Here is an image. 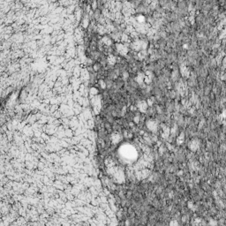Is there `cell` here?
<instances>
[{
	"mask_svg": "<svg viewBox=\"0 0 226 226\" xmlns=\"http://www.w3.org/2000/svg\"><path fill=\"white\" fill-rule=\"evenodd\" d=\"M92 66H93V69H94V71H95V72H99L100 70H101L102 67H103V66L101 65V64H100V63L98 62V61H97V62H95V63H94Z\"/></svg>",
	"mask_w": 226,
	"mask_h": 226,
	"instance_id": "1",
	"label": "cell"
}]
</instances>
